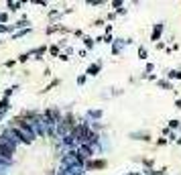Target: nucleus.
I'll return each instance as SVG.
<instances>
[{
  "label": "nucleus",
  "instance_id": "f03ea898",
  "mask_svg": "<svg viewBox=\"0 0 181 175\" xmlns=\"http://www.w3.org/2000/svg\"><path fill=\"white\" fill-rule=\"evenodd\" d=\"M96 71H98V65H92V67H90V73H92V75H96Z\"/></svg>",
  "mask_w": 181,
  "mask_h": 175
},
{
  "label": "nucleus",
  "instance_id": "f257e3e1",
  "mask_svg": "<svg viewBox=\"0 0 181 175\" xmlns=\"http://www.w3.org/2000/svg\"><path fill=\"white\" fill-rule=\"evenodd\" d=\"M104 165H106L104 161H96V163H90V167H92V169H94V167H104Z\"/></svg>",
  "mask_w": 181,
  "mask_h": 175
}]
</instances>
